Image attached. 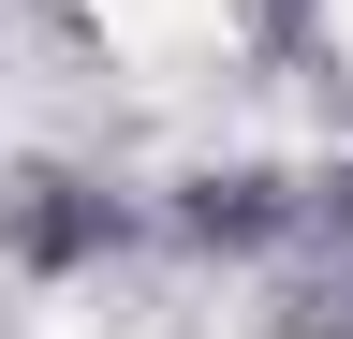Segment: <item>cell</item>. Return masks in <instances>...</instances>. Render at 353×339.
I'll use <instances>...</instances> for the list:
<instances>
[{
	"label": "cell",
	"mask_w": 353,
	"mask_h": 339,
	"mask_svg": "<svg viewBox=\"0 0 353 339\" xmlns=\"http://www.w3.org/2000/svg\"><path fill=\"white\" fill-rule=\"evenodd\" d=\"M103 236H118V206H103V192H44L30 222H15V251H30V266H88Z\"/></svg>",
	"instance_id": "1"
}]
</instances>
